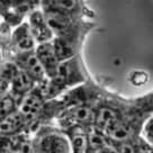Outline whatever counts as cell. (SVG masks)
Segmentation results:
<instances>
[{
    "instance_id": "8",
    "label": "cell",
    "mask_w": 153,
    "mask_h": 153,
    "mask_svg": "<svg viewBox=\"0 0 153 153\" xmlns=\"http://www.w3.org/2000/svg\"><path fill=\"white\" fill-rule=\"evenodd\" d=\"M37 46V43L30 30L28 22H24L13 28L11 34V45L6 53H2V60H7L8 57L17 52H29L34 51Z\"/></svg>"
},
{
    "instance_id": "15",
    "label": "cell",
    "mask_w": 153,
    "mask_h": 153,
    "mask_svg": "<svg viewBox=\"0 0 153 153\" xmlns=\"http://www.w3.org/2000/svg\"><path fill=\"white\" fill-rule=\"evenodd\" d=\"M19 106H20V101L11 92L7 91L5 94H1V107H0L1 118L18 110Z\"/></svg>"
},
{
    "instance_id": "5",
    "label": "cell",
    "mask_w": 153,
    "mask_h": 153,
    "mask_svg": "<svg viewBox=\"0 0 153 153\" xmlns=\"http://www.w3.org/2000/svg\"><path fill=\"white\" fill-rule=\"evenodd\" d=\"M42 10L45 14H55L73 19H92L94 11L85 0H42Z\"/></svg>"
},
{
    "instance_id": "10",
    "label": "cell",
    "mask_w": 153,
    "mask_h": 153,
    "mask_svg": "<svg viewBox=\"0 0 153 153\" xmlns=\"http://www.w3.org/2000/svg\"><path fill=\"white\" fill-rule=\"evenodd\" d=\"M35 52H36L38 60L43 67L48 79H52L57 73L60 64H61V60L59 59L56 52H55L53 42L38 44L35 48Z\"/></svg>"
},
{
    "instance_id": "21",
    "label": "cell",
    "mask_w": 153,
    "mask_h": 153,
    "mask_svg": "<svg viewBox=\"0 0 153 153\" xmlns=\"http://www.w3.org/2000/svg\"><path fill=\"white\" fill-rule=\"evenodd\" d=\"M98 153H116V151H115L111 146H109V148L105 149V150H102V151H100V152H98Z\"/></svg>"
},
{
    "instance_id": "6",
    "label": "cell",
    "mask_w": 153,
    "mask_h": 153,
    "mask_svg": "<svg viewBox=\"0 0 153 153\" xmlns=\"http://www.w3.org/2000/svg\"><path fill=\"white\" fill-rule=\"evenodd\" d=\"M96 118V106L83 104L69 107L62 111L56 118V125L62 129L81 126L90 127L95 125Z\"/></svg>"
},
{
    "instance_id": "3",
    "label": "cell",
    "mask_w": 153,
    "mask_h": 153,
    "mask_svg": "<svg viewBox=\"0 0 153 153\" xmlns=\"http://www.w3.org/2000/svg\"><path fill=\"white\" fill-rule=\"evenodd\" d=\"M34 153H71V144L67 133L57 125L41 126L32 135Z\"/></svg>"
},
{
    "instance_id": "16",
    "label": "cell",
    "mask_w": 153,
    "mask_h": 153,
    "mask_svg": "<svg viewBox=\"0 0 153 153\" xmlns=\"http://www.w3.org/2000/svg\"><path fill=\"white\" fill-rule=\"evenodd\" d=\"M134 104L143 114L146 116L153 115V90L148 92L146 95H143L137 98H133Z\"/></svg>"
},
{
    "instance_id": "7",
    "label": "cell",
    "mask_w": 153,
    "mask_h": 153,
    "mask_svg": "<svg viewBox=\"0 0 153 153\" xmlns=\"http://www.w3.org/2000/svg\"><path fill=\"white\" fill-rule=\"evenodd\" d=\"M7 60L13 61L17 67L27 73L34 81L36 82V85L44 83L48 80L42 64L38 60L35 50L29 51V52H17L11 54Z\"/></svg>"
},
{
    "instance_id": "12",
    "label": "cell",
    "mask_w": 153,
    "mask_h": 153,
    "mask_svg": "<svg viewBox=\"0 0 153 153\" xmlns=\"http://www.w3.org/2000/svg\"><path fill=\"white\" fill-rule=\"evenodd\" d=\"M36 86H37L36 82L27 73H25L24 71L19 69V71L17 72V74L15 76L14 80L10 85L9 92H11L22 104L25 96L28 95Z\"/></svg>"
},
{
    "instance_id": "20",
    "label": "cell",
    "mask_w": 153,
    "mask_h": 153,
    "mask_svg": "<svg viewBox=\"0 0 153 153\" xmlns=\"http://www.w3.org/2000/svg\"><path fill=\"white\" fill-rule=\"evenodd\" d=\"M136 153H153V148L142 139V136L136 141Z\"/></svg>"
},
{
    "instance_id": "14",
    "label": "cell",
    "mask_w": 153,
    "mask_h": 153,
    "mask_svg": "<svg viewBox=\"0 0 153 153\" xmlns=\"http://www.w3.org/2000/svg\"><path fill=\"white\" fill-rule=\"evenodd\" d=\"M19 71V68L13 61L2 60L1 61V71H0V90L1 94L9 91L10 85L14 80L15 76Z\"/></svg>"
},
{
    "instance_id": "13",
    "label": "cell",
    "mask_w": 153,
    "mask_h": 153,
    "mask_svg": "<svg viewBox=\"0 0 153 153\" xmlns=\"http://www.w3.org/2000/svg\"><path fill=\"white\" fill-rule=\"evenodd\" d=\"M69 136L71 153H87L88 148V127L74 126L63 129Z\"/></svg>"
},
{
    "instance_id": "19",
    "label": "cell",
    "mask_w": 153,
    "mask_h": 153,
    "mask_svg": "<svg viewBox=\"0 0 153 153\" xmlns=\"http://www.w3.org/2000/svg\"><path fill=\"white\" fill-rule=\"evenodd\" d=\"M146 80H148V74L144 71H134L131 74V79H129V81L135 86L144 85L146 82Z\"/></svg>"
},
{
    "instance_id": "4",
    "label": "cell",
    "mask_w": 153,
    "mask_h": 153,
    "mask_svg": "<svg viewBox=\"0 0 153 153\" xmlns=\"http://www.w3.org/2000/svg\"><path fill=\"white\" fill-rule=\"evenodd\" d=\"M41 7L42 0H0L1 20L15 28Z\"/></svg>"
},
{
    "instance_id": "9",
    "label": "cell",
    "mask_w": 153,
    "mask_h": 153,
    "mask_svg": "<svg viewBox=\"0 0 153 153\" xmlns=\"http://www.w3.org/2000/svg\"><path fill=\"white\" fill-rule=\"evenodd\" d=\"M28 25L30 27V30L33 33V36L36 41V43L43 44L48 42H52L55 35L53 29L48 24V20L46 16L44 14V11L41 9L35 10L33 14L27 18Z\"/></svg>"
},
{
    "instance_id": "17",
    "label": "cell",
    "mask_w": 153,
    "mask_h": 153,
    "mask_svg": "<svg viewBox=\"0 0 153 153\" xmlns=\"http://www.w3.org/2000/svg\"><path fill=\"white\" fill-rule=\"evenodd\" d=\"M136 141H123V142H114L110 140V145L116 153H136Z\"/></svg>"
},
{
    "instance_id": "2",
    "label": "cell",
    "mask_w": 153,
    "mask_h": 153,
    "mask_svg": "<svg viewBox=\"0 0 153 153\" xmlns=\"http://www.w3.org/2000/svg\"><path fill=\"white\" fill-rule=\"evenodd\" d=\"M96 27V24L90 19H82L72 26L70 29L53 39V45L59 59L65 61L80 54L82 44L87 35Z\"/></svg>"
},
{
    "instance_id": "11",
    "label": "cell",
    "mask_w": 153,
    "mask_h": 153,
    "mask_svg": "<svg viewBox=\"0 0 153 153\" xmlns=\"http://www.w3.org/2000/svg\"><path fill=\"white\" fill-rule=\"evenodd\" d=\"M27 128H28V122L19 109L4 118H1L0 132H1L2 137L16 136V135L23 133L28 134Z\"/></svg>"
},
{
    "instance_id": "1",
    "label": "cell",
    "mask_w": 153,
    "mask_h": 153,
    "mask_svg": "<svg viewBox=\"0 0 153 153\" xmlns=\"http://www.w3.org/2000/svg\"><path fill=\"white\" fill-rule=\"evenodd\" d=\"M90 80V76L87 72V69L83 64L81 54L62 61L59 68V71L48 79L45 86V94L48 100L56 98L70 90L74 87H78Z\"/></svg>"
},
{
    "instance_id": "18",
    "label": "cell",
    "mask_w": 153,
    "mask_h": 153,
    "mask_svg": "<svg viewBox=\"0 0 153 153\" xmlns=\"http://www.w3.org/2000/svg\"><path fill=\"white\" fill-rule=\"evenodd\" d=\"M141 136L145 142H148L153 148V115H151L148 120H145L143 127H142Z\"/></svg>"
}]
</instances>
